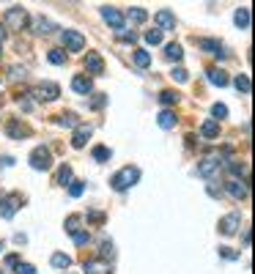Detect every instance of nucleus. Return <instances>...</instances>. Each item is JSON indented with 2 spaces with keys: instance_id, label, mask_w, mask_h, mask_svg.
<instances>
[{
  "instance_id": "1",
  "label": "nucleus",
  "mask_w": 255,
  "mask_h": 274,
  "mask_svg": "<svg viewBox=\"0 0 255 274\" xmlns=\"http://www.w3.org/2000/svg\"><path fill=\"white\" fill-rule=\"evenodd\" d=\"M137 181H140V170L132 168V165H126L124 170H118L116 176L110 178V186H113L116 192H126L129 186H135Z\"/></svg>"
},
{
  "instance_id": "7",
  "label": "nucleus",
  "mask_w": 255,
  "mask_h": 274,
  "mask_svg": "<svg viewBox=\"0 0 255 274\" xmlns=\"http://www.w3.org/2000/svg\"><path fill=\"white\" fill-rule=\"evenodd\" d=\"M198 47H200V50H206V52H211L217 61H228V58H231V55H228V50L217 42V38H198Z\"/></svg>"
},
{
  "instance_id": "38",
  "label": "nucleus",
  "mask_w": 255,
  "mask_h": 274,
  "mask_svg": "<svg viewBox=\"0 0 255 274\" xmlns=\"http://www.w3.org/2000/svg\"><path fill=\"white\" fill-rule=\"evenodd\" d=\"M170 77L176 80V83H187V80H190V74H187V69H181V66H176V69L170 71Z\"/></svg>"
},
{
  "instance_id": "37",
  "label": "nucleus",
  "mask_w": 255,
  "mask_h": 274,
  "mask_svg": "<svg viewBox=\"0 0 255 274\" xmlns=\"http://www.w3.org/2000/svg\"><path fill=\"white\" fill-rule=\"evenodd\" d=\"M211 115H214V121L220 124V121L228 115V107H225V104H214V107H211Z\"/></svg>"
},
{
  "instance_id": "47",
  "label": "nucleus",
  "mask_w": 255,
  "mask_h": 274,
  "mask_svg": "<svg viewBox=\"0 0 255 274\" xmlns=\"http://www.w3.org/2000/svg\"><path fill=\"white\" fill-rule=\"evenodd\" d=\"M25 77V69H19V66H11V80H19Z\"/></svg>"
},
{
  "instance_id": "33",
  "label": "nucleus",
  "mask_w": 255,
  "mask_h": 274,
  "mask_svg": "<svg viewBox=\"0 0 255 274\" xmlns=\"http://www.w3.org/2000/svg\"><path fill=\"white\" fill-rule=\"evenodd\" d=\"M47 58H50V63H55V66L66 63V52L63 50H50V52H47Z\"/></svg>"
},
{
  "instance_id": "44",
  "label": "nucleus",
  "mask_w": 255,
  "mask_h": 274,
  "mask_svg": "<svg viewBox=\"0 0 255 274\" xmlns=\"http://www.w3.org/2000/svg\"><path fill=\"white\" fill-rule=\"evenodd\" d=\"M118 38H121V42H126V44H135L137 42V33L135 30H132V33H121Z\"/></svg>"
},
{
  "instance_id": "15",
  "label": "nucleus",
  "mask_w": 255,
  "mask_h": 274,
  "mask_svg": "<svg viewBox=\"0 0 255 274\" xmlns=\"http://www.w3.org/2000/svg\"><path fill=\"white\" fill-rule=\"evenodd\" d=\"M83 271H85V274H113L110 266H107L104 260H99V258L85 260V263H83Z\"/></svg>"
},
{
  "instance_id": "10",
  "label": "nucleus",
  "mask_w": 255,
  "mask_h": 274,
  "mask_svg": "<svg viewBox=\"0 0 255 274\" xmlns=\"http://www.w3.org/2000/svg\"><path fill=\"white\" fill-rule=\"evenodd\" d=\"M225 192L233 200H247L250 198V186H247V181H239V178H231V181L225 184Z\"/></svg>"
},
{
  "instance_id": "28",
  "label": "nucleus",
  "mask_w": 255,
  "mask_h": 274,
  "mask_svg": "<svg viewBox=\"0 0 255 274\" xmlns=\"http://www.w3.org/2000/svg\"><path fill=\"white\" fill-rule=\"evenodd\" d=\"M58 184H60V186H69V184H71V165H60V170H58Z\"/></svg>"
},
{
  "instance_id": "46",
  "label": "nucleus",
  "mask_w": 255,
  "mask_h": 274,
  "mask_svg": "<svg viewBox=\"0 0 255 274\" xmlns=\"http://www.w3.org/2000/svg\"><path fill=\"white\" fill-rule=\"evenodd\" d=\"M6 266H9V269H17V266H19V255H9V258H6Z\"/></svg>"
},
{
  "instance_id": "40",
  "label": "nucleus",
  "mask_w": 255,
  "mask_h": 274,
  "mask_svg": "<svg viewBox=\"0 0 255 274\" xmlns=\"http://www.w3.org/2000/svg\"><path fill=\"white\" fill-rule=\"evenodd\" d=\"M145 42L154 44V47L162 44V30H149V33H145Z\"/></svg>"
},
{
  "instance_id": "51",
  "label": "nucleus",
  "mask_w": 255,
  "mask_h": 274,
  "mask_svg": "<svg viewBox=\"0 0 255 274\" xmlns=\"http://www.w3.org/2000/svg\"><path fill=\"white\" fill-rule=\"evenodd\" d=\"M0 274H3V269H0Z\"/></svg>"
},
{
  "instance_id": "18",
  "label": "nucleus",
  "mask_w": 255,
  "mask_h": 274,
  "mask_svg": "<svg viewBox=\"0 0 255 274\" xmlns=\"http://www.w3.org/2000/svg\"><path fill=\"white\" fill-rule=\"evenodd\" d=\"M206 80H209L211 85H217V88H225V85H228V74L223 69H209V71H206Z\"/></svg>"
},
{
  "instance_id": "14",
  "label": "nucleus",
  "mask_w": 255,
  "mask_h": 274,
  "mask_svg": "<svg viewBox=\"0 0 255 274\" xmlns=\"http://www.w3.org/2000/svg\"><path fill=\"white\" fill-rule=\"evenodd\" d=\"M28 126H25L22 121H17V118H11L9 124H6V135H9L11 140H22V137H28Z\"/></svg>"
},
{
  "instance_id": "36",
  "label": "nucleus",
  "mask_w": 255,
  "mask_h": 274,
  "mask_svg": "<svg viewBox=\"0 0 255 274\" xmlns=\"http://www.w3.org/2000/svg\"><path fill=\"white\" fill-rule=\"evenodd\" d=\"M159 102H162V104H176L178 93L176 91H162V93H159Z\"/></svg>"
},
{
  "instance_id": "16",
  "label": "nucleus",
  "mask_w": 255,
  "mask_h": 274,
  "mask_svg": "<svg viewBox=\"0 0 255 274\" xmlns=\"http://www.w3.org/2000/svg\"><path fill=\"white\" fill-rule=\"evenodd\" d=\"M157 25L162 30H176V17H173V11H167V9H162V11H157Z\"/></svg>"
},
{
  "instance_id": "50",
  "label": "nucleus",
  "mask_w": 255,
  "mask_h": 274,
  "mask_svg": "<svg viewBox=\"0 0 255 274\" xmlns=\"http://www.w3.org/2000/svg\"><path fill=\"white\" fill-rule=\"evenodd\" d=\"M0 250H3V242H0Z\"/></svg>"
},
{
  "instance_id": "48",
  "label": "nucleus",
  "mask_w": 255,
  "mask_h": 274,
  "mask_svg": "<svg viewBox=\"0 0 255 274\" xmlns=\"http://www.w3.org/2000/svg\"><path fill=\"white\" fill-rule=\"evenodd\" d=\"M0 165H3V168H11V165H14V159H11V156H3V159H0Z\"/></svg>"
},
{
  "instance_id": "29",
  "label": "nucleus",
  "mask_w": 255,
  "mask_h": 274,
  "mask_svg": "<svg viewBox=\"0 0 255 274\" xmlns=\"http://www.w3.org/2000/svg\"><path fill=\"white\" fill-rule=\"evenodd\" d=\"M52 266H55V269H69L71 266V258L69 255H63V252H55V255H52Z\"/></svg>"
},
{
  "instance_id": "34",
  "label": "nucleus",
  "mask_w": 255,
  "mask_h": 274,
  "mask_svg": "<svg viewBox=\"0 0 255 274\" xmlns=\"http://www.w3.org/2000/svg\"><path fill=\"white\" fill-rule=\"evenodd\" d=\"M58 124H60V126H69V129H71V126H80V121H77L75 112H63V115L58 118Z\"/></svg>"
},
{
  "instance_id": "27",
  "label": "nucleus",
  "mask_w": 255,
  "mask_h": 274,
  "mask_svg": "<svg viewBox=\"0 0 255 274\" xmlns=\"http://www.w3.org/2000/svg\"><path fill=\"white\" fill-rule=\"evenodd\" d=\"M233 85H236L239 93H250V74H236V80H233Z\"/></svg>"
},
{
  "instance_id": "25",
  "label": "nucleus",
  "mask_w": 255,
  "mask_h": 274,
  "mask_svg": "<svg viewBox=\"0 0 255 274\" xmlns=\"http://www.w3.org/2000/svg\"><path fill=\"white\" fill-rule=\"evenodd\" d=\"M126 17H129V22H145V19H149V11L145 9H140V6H135V9H129L126 11Z\"/></svg>"
},
{
  "instance_id": "3",
  "label": "nucleus",
  "mask_w": 255,
  "mask_h": 274,
  "mask_svg": "<svg viewBox=\"0 0 255 274\" xmlns=\"http://www.w3.org/2000/svg\"><path fill=\"white\" fill-rule=\"evenodd\" d=\"M19 206H22V195H19V192H9V195H3V198H0V217L11 219L19 211Z\"/></svg>"
},
{
  "instance_id": "39",
  "label": "nucleus",
  "mask_w": 255,
  "mask_h": 274,
  "mask_svg": "<svg viewBox=\"0 0 255 274\" xmlns=\"http://www.w3.org/2000/svg\"><path fill=\"white\" fill-rule=\"evenodd\" d=\"M83 192H85V184H83V181H71V184H69V195H71V198H80Z\"/></svg>"
},
{
  "instance_id": "45",
  "label": "nucleus",
  "mask_w": 255,
  "mask_h": 274,
  "mask_svg": "<svg viewBox=\"0 0 255 274\" xmlns=\"http://www.w3.org/2000/svg\"><path fill=\"white\" fill-rule=\"evenodd\" d=\"M104 102H107V96H104V93H99V96L91 102V107H93V110H99V107H104Z\"/></svg>"
},
{
  "instance_id": "30",
  "label": "nucleus",
  "mask_w": 255,
  "mask_h": 274,
  "mask_svg": "<svg viewBox=\"0 0 255 274\" xmlns=\"http://www.w3.org/2000/svg\"><path fill=\"white\" fill-rule=\"evenodd\" d=\"M80 225H83V217H80V214H75V217H69V219H66V233H69V236H71V233L83 230V228H80Z\"/></svg>"
},
{
  "instance_id": "23",
  "label": "nucleus",
  "mask_w": 255,
  "mask_h": 274,
  "mask_svg": "<svg viewBox=\"0 0 255 274\" xmlns=\"http://www.w3.org/2000/svg\"><path fill=\"white\" fill-rule=\"evenodd\" d=\"M113 258H116V247H113V242H110L107 236H102V250H99V260H104V263H107V260H113Z\"/></svg>"
},
{
  "instance_id": "31",
  "label": "nucleus",
  "mask_w": 255,
  "mask_h": 274,
  "mask_svg": "<svg viewBox=\"0 0 255 274\" xmlns=\"http://www.w3.org/2000/svg\"><path fill=\"white\" fill-rule=\"evenodd\" d=\"M225 170L231 173V176H236V178H239V176H244V173H247V165H244V162H228V165H225Z\"/></svg>"
},
{
  "instance_id": "43",
  "label": "nucleus",
  "mask_w": 255,
  "mask_h": 274,
  "mask_svg": "<svg viewBox=\"0 0 255 274\" xmlns=\"http://www.w3.org/2000/svg\"><path fill=\"white\" fill-rule=\"evenodd\" d=\"M220 255L228 258V260H236V258H239V252H233L231 247H220Z\"/></svg>"
},
{
  "instance_id": "21",
  "label": "nucleus",
  "mask_w": 255,
  "mask_h": 274,
  "mask_svg": "<svg viewBox=\"0 0 255 274\" xmlns=\"http://www.w3.org/2000/svg\"><path fill=\"white\" fill-rule=\"evenodd\" d=\"M52 28H55V25H52L50 19H44V17L33 19V33H36V36H47V33H52Z\"/></svg>"
},
{
  "instance_id": "12",
  "label": "nucleus",
  "mask_w": 255,
  "mask_h": 274,
  "mask_svg": "<svg viewBox=\"0 0 255 274\" xmlns=\"http://www.w3.org/2000/svg\"><path fill=\"white\" fill-rule=\"evenodd\" d=\"M83 63H85V71H88V74H104V61H102L99 52H88Z\"/></svg>"
},
{
  "instance_id": "20",
  "label": "nucleus",
  "mask_w": 255,
  "mask_h": 274,
  "mask_svg": "<svg viewBox=\"0 0 255 274\" xmlns=\"http://www.w3.org/2000/svg\"><path fill=\"white\" fill-rule=\"evenodd\" d=\"M233 22H236V28H241V30L250 28V6H241V9H236Z\"/></svg>"
},
{
  "instance_id": "4",
  "label": "nucleus",
  "mask_w": 255,
  "mask_h": 274,
  "mask_svg": "<svg viewBox=\"0 0 255 274\" xmlns=\"http://www.w3.org/2000/svg\"><path fill=\"white\" fill-rule=\"evenodd\" d=\"M60 42H63L66 52H83L85 50V36L80 30H63L60 33Z\"/></svg>"
},
{
  "instance_id": "32",
  "label": "nucleus",
  "mask_w": 255,
  "mask_h": 274,
  "mask_svg": "<svg viewBox=\"0 0 255 274\" xmlns=\"http://www.w3.org/2000/svg\"><path fill=\"white\" fill-rule=\"evenodd\" d=\"M135 63L137 69H145V66H151V55L145 50H135Z\"/></svg>"
},
{
  "instance_id": "11",
  "label": "nucleus",
  "mask_w": 255,
  "mask_h": 274,
  "mask_svg": "<svg viewBox=\"0 0 255 274\" xmlns=\"http://www.w3.org/2000/svg\"><path fill=\"white\" fill-rule=\"evenodd\" d=\"M239 225H241V214L239 211H231L228 217L220 219V233H223V236H233V233L239 230Z\"/></svg>"
},
{
  "instance_id": "9",
  "label": "nucleus",
  "mask_w": 255,
  "mask_h": 274,
  "mask_svg": "<svg viewBox=\"0 0 255 274\" xmlns=\"http://www.w3.org/2000/svg\"><path fill=\"white\" fill-rule=\"evenodd\" d=\"M102 17H104V22L110 25L113 30H124L126 19H124V14H121L118 9H113V6H102Z\"/></svg>"
},
{
  "instance_id": "35",
  "label": "nucleus",
  "mask_w": 255,
  "mask_h": 274,
  "mask_svg": "<svg viewBox=\"0 0 255 274\" xmlns=\"http://www.w3.org/2000/svg\"><path fill=\"white\" fill-rule=\"evenodd\" d=\"M71 239H75L77 247H85V244L91 242V233L88 230H77V233H71Z\"/></svg>"
},
{
  "instance_id": "24",
  "label": "nucleus",
  "mask_w": 255,
  "mask_h": 274,
  "mask_svg": "<svg viewBox=\"0 0 255 274\" xmlns=\"http://www.w3.org/2000/svg\"><path fill=\"white\" fill-rule=\"evenodd\" d=\"M165 58H167V61H181V58H184V50H181V44H176V42L167 44V47H165Z\"/></svg>"
},
{
  "instance_id": "17",
  "label": "nucleus",
  "mask_w": 255,
  "mask_h": 274,
  "mask_svg": "<svg viewBox=\"0 0 255 274\" xmlns=\"http://www.w3.org/2000/svg\"><path fill=\"white\" fill-rule=\"evenodd\" d=\"M71 91H75V93H85V96H88V93L93 91V83H91V77H83V74H77L75 80H71Z\"/></svg>"
},
{
  "instance_id": "42",
  "label": "nucleus",
  "mask_w": 255,
  "mask_h": 274,
  "mask_svg": "<svg viewBox=\"0 0 255 274\" xmlns=\"http://www.w3.org/2000/svg\"><path fill=\"white\" fill-rule=\"evenodd\" d=\"M17 274H39V271H36V266H30V263H19Z\"/></svg>"
},
{
  "instance_id": "22",
  "label": "nucleus",
  "mask_w": 255,
  "mask_h": 274,
  "mask_svg": "<svg viewBox=\"0 0 255 274\" xmlns=\"http://www.w3.org/2000/svg\"><path fill=\"white\" fill-rule=\"evenodd\" d=\"M176 121H178V118H176V112H173V110H162V112L157 115V124L162 126V129H173V126H176Z\"/></svg>"
},
{
  "instance_id": "26",
  "label": "nucleus",
  "mask_w": 255,
  "mask_h": 274,
  "mask_svg": "<svg viewBox=\"0 0 255 274\" xmlns=\"http://www.w3.org/2000/svg\"><path fill=\"white\" fill-rule=\"evenodd\" d=\"M91 156L96 159V162H107V159L113 156V151L107 148V145H93V151H91Z\"/></svg>"
},
{
  "instance_id": "19",
  "label": "nucleus",
  "mask_w": 255,
  "mask_h": 274,
  "mask_svg": "<svg viewBox=\"0 0 255 274\" xmlns=\"http://www.w3.org/2000/svg\"><path fill=\"white\" fill-rule=\"evenodd\" d=\"M200 137H203V140H214V137H220V124L214 121V118H209V121L200 126Z\"/></svg>"
},
{
  "instance_id": "6",
  "label": "nucleus",
  "mask_w": 255,
  "mask_h": 274,
  "mask_svg": "<svg viewBox=\"0 0 255 274\" xmlns=\"http://www.w3.org/2000/svg\"><path fill=\"white\" fill-rule=\"evenodd\" d=\"M30 96H36L39 102H52V99L60 96V88L58 83H39V88H33Z\"/></svg>"
},
{
  "instance_id": "13",
  "label": "nucleus",
  "mask_w": 255,
  "mask_h": 274,
  "mask_svg": "<svg viewBox=\"0 0 255 274\" xmlns=\"http://www.w3.org/2000/svg\"><path fill=\"white\" fill-rule=\"evenodd\" d=\"M93 135V129L88 124H80L75 126V135H71V148H83L85 143H88V137Z\"/></svg>"
},
{
  "instance_id": "5",
  "label": "nucleus",
  "mask_w": 255,
  "mask_h": 274,
  "mask_svg": "<svg viewBox=\"0 0 255 274\" xmlns=\"http://www.w3.org/2000/svg\"><path fill=\"white\" fill-rule=\"evenodd\" d=\"M6 25L14 30H22L25 25H28V11H25L22 6H11V9L6 11Z\"/></svg>"
},
{
  "instance_id": "41",
  "label": "nucleus",
  "mask_w": 255,
  "mask_h": 274,
  "mask_svg": "<svg viewBox=\"0 0 255 274\" xmlns=\"http://www.w3.org/2000/svg\"><path fill=\"white\" fill-rule=\"evenodd\" d=\"M85 217H88V222H96V225L104 222V214H102V211H88Z\"/></svg>"
},
{
  "instance_id": "49",
  "label": "nucleus",
  "mask_w": 255,
  "mask_h": 274,
  "mask_svg": "<svg viewBox=\"0 0 255 274\" xmlns=\"http://www.w3.org/2000/svg\"><path fill=\"white\" fill-rule=\"evenodd\" d=\"M209 195H211V198H220V195H223V192H220L217 186H209Z\"/></svg>"
},
{
  "instance_id": "2",
  "label": "nucleus",
  "mask_w": 255,
  "mask_h": 274,
  "mask_svg": "<svg viewBox=\"0 0 255 274\" xmlns=\"http://www.w3.org/2000/svg\"><path fill=\"white\" fill-rule=\"evenodd\" d=\"M30 168L33 170H50L52 168V151L47 145H36L30 151Z\"/></svg>"
},
{
  "instance_id": "8",
  "label": "nucleus",
  "mask_w": 255,
  "mask_h": 274,
  "mask_svg": "<svg viewBox=\"0 0 255 274\" xmlns=\"http://www.w3.org/2000/svg\"><path fill=\"white\" fill-rule=\"evenodd\" d=\"M220 168H223V156H206L203 162L198 165V176L200 178H211L214 173H220Z\"/></svg>"
}]
</instances>
